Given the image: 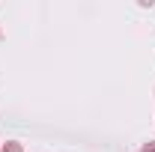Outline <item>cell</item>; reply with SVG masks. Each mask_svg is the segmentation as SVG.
<instances>
[{
  "mask_svg": "<svg viewBox=\"0 0 155 152\" xmlns=\"http://www.w3.org/2000/svg\"><path fill=\"white\" fill-rule=\"evenodd\" d=\"M0 36H3V33H0Z\"/></svg>",
  "mask_w": 155,
  "mask_h": 152,
  "instance_id": "3",
  "label": "cell"
},
{
  "mask_svg": "<svg viewBox=\"0 0 155 152\" xmlns=\"http://www.w3.org/2000/svg\"><path fill=\"white\" fill-rule=\"evenodd\" d=\"M0 152H24V146H21L18 140H9V143H6V146H3Z\"/></svg>",
  "mask_w": 155,
  "mask_h": 152,
  "instance_id": "1",
  "label": "cell"
},
{
  "mask_svg": "<svg viewBox=\"0 0 155 152\" xmlns=\"http://www.w3.org/2000/svg\"><path fill=\"white\" fill-rule=\"evenodd\" d=\"M140 152H155V143H143V149Z\"/></svg>",
  "mask_w": 155,
  "mask_h": 152,
  "instance_id": "2",
  "label": "cell"
}]
</instances>
